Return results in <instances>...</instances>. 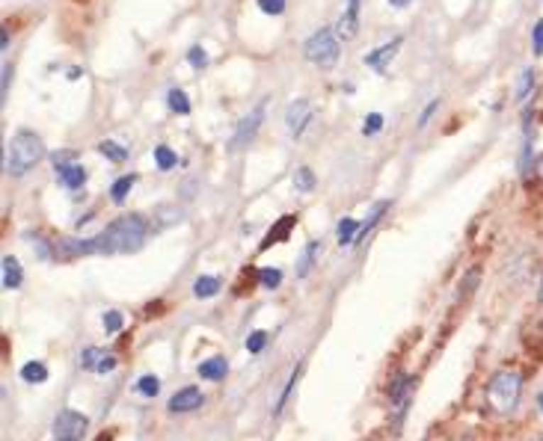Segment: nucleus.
I'll return each instance as SVG.
<instances>
[{
    "mask_svg": "<svg viewBox=\"0 0 543 441\" xmlns=\"http://www.w3.org/2000/svg\"><path fill=\"white\" fill-rule=\"evenodd\" d=\"M104 255H131V252H140L146 246V237H149V223L140 213H128L119 216L116 223H110L104 231Z\"/></svg>",
    "mask_w": 543,
    "mask_h": 441,
    "instance_id": "obj_1",
    "label": "nucleus"
},
{
    "mask_svg": "<svg viewBox=\"0 0 543 441\" xmlns=\"http://www.w3.org/2000/svg\"><path fill=\"white\" fill-rule=\"evenodd\" d=\"M520 397H522V373H517V370H499L487 382V403L493 412L514 415L520 406Z\"/></svg>",
    "mask_w": 543,
    "mask_h": 441,
    "instance_id": "obj_2",
    "label": "nucleus"
},
{
    "mask_svg": "<svg viewBox=\"0 0 543 441\" xmlns=\"http://www.w3.org/2000/svg\"><path fill=\"white\" fill-rule=\"evenodd\" d=\"M45 157V145L36 133L30 130H21L15 133L12 143H9V151H6V172L9 175H24L30 172L33 166Z\"/></svg>",
    "mask_w": 543,
    "mask_h": 441,
    "instance_id": "obj_3",
    "label": "nucleus"
},
{
    "mask_svg": "<svg viewBox=\"0 0 543 441\" xmlns=\"http://www.w3.org/2000/svg\"><path fill=\"white\" fill-rule=\"evenodd\" d=\"M303 54L312 65H318V69H333L336 60H339V39L330 27H321L318 33H312L303 45Z\"/></svg>",
    "mask_w": 543,
    "mask_h": 441,
    "instance_id": "obj_4",
    "label": "nucleus"
},
{
    "mask_svg": "<svg viewBox=\"0 0 543 441\" xmlns=\"http://www.w3.org/2000/svg\"><path fill=\"white\" fill-rule=\"evenodd\" d=\"M89 432V418L77 409H62L51 420V438L54 441H84Z\"/></svg>",
    "mask_w": 543,
    "mask_h": 441,
    "instance_id": "obj_5",
    "label": "nucleus"
},
{
    "mask_svg": "<svg viewBox=\"0 0 543 441\" xmlns=\"http://www.w3.org/2000/svg\"><path fill=\"white\" fill-rule=\"evenodd\" d=\"M413 391H416V376L413 373H398V376L389 382L386 397H389V409H392V418H395L398 427L404 423V415L410 409V403H413Z\"/></svg>",
    "mask_w": 543,
    "mask_h": 441,
    "instance_id": "obj_6",
    "label": "nucleus"
},
{
    "mask_svg": "<svg viewBox=\"0 0 543 441\" xmlns=\"http://www.w3.org/2000/svg\"><path fill=\"white\" fill-rule=\"evenodd\" d=\"M80 367H84L87 373H98V376H107V373H113L119 367V359L113 352L102 350V347H87L84 352H80Z\"/></svg>",
    "mask_w": 543,
    "mask_h": 441,
    "instance_id": "obj_7",
    "label": "nucleus"
},
{
    "mask_svg": "<svg viewBox=\"0 0 543 441\" xmlns=\"http://www.w3.org/2000/svg\"><path fill=\"white\" fill-rule=\"evenodd\" d=\"M202 403H205V394L199 391V388H196V385H185V388H178V391L170 397L167 409H170V415H190L196 409H202Z\"/></svg>",
    "mask_w": 543,
    "mask_h": 441,
    "instance_id": "obj_8",
    "label": "nucleus"
},
{
    "mask_svg": "<svg viewBox=\"0 0 543 441\" xmlns=\"http://www.w3.org/2000/svg\"><path fill=\"white\" fill-rule=\"evenodd\" d=\"M261 118H265V104H258L253 113H246V116L241 118V125H238V130H235L232 143H229V148H232V151H238V148H243L246 143H253L256 130L261 128Z\"/></svg>",
    "mask_w": 543,
    "mask_h": 441,
    "instance_id": "obj_9",
    "label": "nucleus"
},
{
    "mask_svg": "<svg viewBox=\"0 0 543 441\" xmlns=\"http://www.w3.org/2000/svg\"><path fill=\"white\" fill-rule=\"evenodd\" d=\"M312 122V104L306 98H297V101H291V104L285 107V128L288 133H294V137H300L303 128Z\"/></svg>",
    "mask_w": 543,
    "mask_h": 441,
    "instance_id": "obj_10",
    "label": "nucleus"
},
{
    "mask_svg": "<svg viewBox=\"0 0 543 441\" xmlns=\"http://www.w3.org/2000/svg\"><path fill=\"white\" fill-rule=\"evenodd\" d=\"M196 376L205 379V382H223L229 376V362L226 355H208L196 364Z\"/></svg>",
    "mask_w": 543,
    "mask_h": 441,
    "instance_id": "obj_11",
    "label": "nucleus"
},
{
    "mask_svg": "<svg viewBox=\"0 0 543 441\" xmlns=\"http://www.w3.org/2000/svg\"><path fill=\"white\" fill-rule=\"evenodd\" d=\"M21 281H24V269L18 258L4 255V261H0V284H4V291H18Z\"/></svg>",
    "mask_w": 543,
    "mask_h": 441,
    "instance_id": "obj_12",
    "label": "nucleus"
},
{
    "mask_svg": "<svg viewBox=\"0 0 543 441\" xmlns=\"http://www.w3.org/2000/svg\"><path fill=\"white\" fill-rule=\"evenodd\" d=\"M404 45V39L401 36H395L392 42H386V45H380L377 50H371V54L366 57V65H371V69H377V72H383L386 65L392 62V57L398 54V48Z\"/></svg>",
    "mask_w": 543,
    "mask_h": 441,
    "instance_id": "obj_13",
    "label": "nucleus"
},
{
    "mask_svg": "<svg viewBox=\"0 0 543 441\" xmlns=\"http://www.w3.org/2000/svg\"><path fill=\"white\" fill-rule=\"evenodd\" d=\"M356 30H359V0H348V9L341 12V18L336 24V36L353 39Z\"/></svg>",
    "mask_w": 543,
    "mask_h": 441,
    "instance_id": "obj_14",
    "label": "nucleus"
},
{
    "mask_svg": "<svg viewBox=\"0 0 543 441\" xmlns=\"http://www.w3.org/2000/svg\"><path fill=\"white\" fill-rule=\"evenodd\" d=\"M18 376H21L27 385H45L48 379H51V370H48V364H45V362L33 359V362H24V364H21Z\"/></svg>",
    "mask_w": 543,
    "mask_h": 441,
    "instance_id": "obj_15",
    "label": "nucleus"
},
{
    "mask_svg": "<svg viewBox=\"0 0 543 441\" xmlns=\"http://www.w3.org/2000/svg\"><path fill=\"white\" fill-rule=\"evenodd\" d=\"M389 211V201L386 199H380V201H374V205H371V211H368V216L366 219H362V223H359V237H356V243H362V240H366V237L371 234V228L377 225V223H380V219H383V213Z\"/></svg>",
    "mask_w": 543,
    "mask_h": 441,
    "instance_id": "obj_16",
    "label": "nucleus"
},
{
    "mask_svg": "<svg viewBox=\"0 0 543 441\" xmlns=\"http://www.w3.org/2000/svg\"><path fill=\"white\" fill-rule=\"evenodd\" d=\"M223 291V279L220 276H196L193 281V296L196 299H211Z\"/></svg>",
    "mask_w": 543,
    "mask_h": 441,
    "instance_id": "obj_17",
    "label": "nucleus"
},
{
    "mask_svg": "<svg viewBox=\"0 0 543 441\" xmlns=\"http://www.w3.org/2000/svg\"><path fill=\"white\" fill-rule=\"evenodd\" d=\"M294 225H297V216H294V213H291V216H283V219H279V223L270 228L268 240H261V246H258V249L265 252V249H270V246H276V243H283V240H285V234H288Z\"/></svg>",
    "mask_w": 543,
    "mask_h": 441,
    "instance_id": "obj_18",
    "label": "nucleus"
},
{
    "mask_svg": "<svg viewBox=\"0 0 543 441\" xmlns=\"http://www.w3.org/2000/svg\"><path fill=\"white\" fill-rule=\"evenodd\" d=\"M359 237V223L353 216H341L339 225H336V243L339 246H353Z\"/></svg>",
    "mask_w": 543,
    "mask_h": 441,
    "instance_id": "obj_19",
    "label": "nucleus"
},
{
    "mask_svg": "<svg viewBox=\"0 0 543 441\" xmlns=\"http://www.w3.org/2000/svg\"><path fill=\"white\" fill-rule=\"evenodd\" d=\"M57 178H60L62 186H69V190H77V186H84V181H87V169L80 166V163H69V166H62V169H60Z\"/></svg>",
    "mask_w": 543,
    "mask_h": 441,
    "instance_id": "obj_20",
    "label": "nucleus"
},
{
    "mask_svg": "<svg viewBox=\"0 0 543 441\" xmlns=\"http://www.w3.org/2000/svg\"><path fill=\"white\" fill-rule=\"evenodd\" d=\"M318 255H321V243L318 240H309L306 243V249H303V255H300V261H297V279H306L309 273H312V267L318 264Z\"/></svg>",
    "mask_w": 543,
    "mask_h": 441,
    "instance_id": "obj_21",
    "label": "nucleus"
},
{
    "mask_svg": "<svg viewBox=\"0 0 543 441\" xmlns=\"http://www.w3.org/2000/svg\"><path fill=\"white\" fill-rule=\"evenodd\" d=\"M134 391L143 400H155L160 394V379L155 376V373H143V376H137V382H134Z\"/></svg>",
    "mask_w": 543,
    "mask_h": 441,
    "instance_id": "obj_22",
    "label": "nucleus"
},
{
    "mask_svg": "<svg viewBox=\"0 0 543 441\" xmlns=\"http://www.w3.org/2000/svg\"><path fill=\"white\" fill-rule=\"evenodd\" d=\"M291 184H294V190H297V193H312V190H315V184H318V178H315V172H312L309 166H297V169H294V175H291Z\"/></svg>",
    "mask_w": 543,
    "mask_h": 441,
    "instance_id": "obj_23",
    "label": "nucleus"
},
{
    "mask_svg": "<svg viewBox=\"0 0 543 441\" xmlns=\"http://www.w3.org/2000/svg\"><path fill=\"white\" fill-rule=\"evenodd\" d=\"M297 379H300V364L291 370V376H288L285 388H283V391H279V397H276V403H273V418L283 415V409L288 406V400H291V394H294V385H297Z\"/></svg>",
    "mask_w": 543,
    "mask_h": 441,
    "instance_id": "obj_24",
    "label": "nucleus"
},
{
    "mask_svg": "<svg viewBox=\"0 0 543 441\" xmlns=\"http://www.w3.org/2000/svg\"><path fill=\"white\" fill-rule=\"evenodd\" d=\"M181 219H185V213H181V208H175V205H160V208L155 211L158 228H172V225L181 223Z\"/></svg>",
    "mask_w": 543,
    "mask_h": 441,
    "instance_id": "obj_25",
    "label": "nucleus"
},
{
    "mask_svg": "<svg viewBox=\"0 0 543 441\" xmlns=\"http://www.w3.org/2000/svg\"><path fill=\"white\" fill-rule=\"evenodd\" d=\"M268 344H270V332H265V329H256V332H250V335H246V341H243V347H246V352H250V355L265 352V350H268Z\"/></svg>",
    "mask_w": 543,
    "mask_h": 441,
    "instance_id": "obj_26",
    "label": "nucleus"
},
{
    "mask_svg": "<svg viewBox=\"0 0 543 441\" xmlns=\"http://www.w3.org/2000/svg\"><path fill=\"white\" fill-rule=\"evenodd\" d=\"M98 155H104V157L113 160V163H125V160H128V148H125L122 143L104 140V143H98Z\"/></svg>",
    "mask_w": 543,
    "mask_h": 441,
    "instance_id": "obj_27",
    "label": "nucleus"
},
{
    "mask_svg": "<svg viewBox=\"0 0 543 441\" xmlns=\"http://www.w3.org/2000/svg\"><path fill=\"white\" fill-rule=\"evenodd\" d=\"M532 89H534V69H522L517 77V86H514V98L522 104V101L532 95Z\"/></svg>",
    "mask_w": 543,
    "mask_h": 441,
    "instance_id": "obj_28",
    "label": "nucleus"
},
{
    "mask_svg": "<svg viewBox=\"0 0 543 441\" xmlns=\"http://www.w3.org/2000/svg\"><path fill=\"white\" fill-rule=\"evenodd\" d=\"M256 281L265 287V291H276L279 284H283V269H276V267H261L258 273H256Z\"/></svg>",
    "mask_w": 543,
    "mask_h": 441,
    "instance_id": "obj_29",
    "label": "nucleus"
},
{
    "mask_svg": "<svg viewBox=\"0 0 543 441\" xmlns=\"http://www.w3.org/2000/svg\"><path fill=\"white\" fill-rule=\"evenodd\" d=\"M134 175H122V178H116L113 181V186H110V199H113V205H122V201L128 199V193H131V186H134Z\"/></svg>",
    "mask_w": 543,
    "mask_h": 441,
    "instance_id": "obj_30",
    "label": "nucleus"
},
{
    "mask_svg": "<svg viewBox=\"0 0 543 441\" xmlns=\"http://www.w3.org/2000/svg\"><path fill=\"white\" fill-rule=\"evenodd\" d=\"M24 240L30 243V249H36L39 261H51V258H54V243H48L45 237H39V234H24Z\"/></svg>",
    "mask_w": 543,
    "mask_h": 441,
    "instance_id": "obj_31",
    "label": "nucleus"
},
{
    "mask_svg": "<svg viewBox=\"0 0 543 441\" xmlns=\"http://www.w3.org/2000/svg\"><path fill=\"white\" fill-rule=\"evenodd\" d=\"M102 323H104V332L107 335H119L125 329V314L119 308H107L104 317H102Z\"/></svg>",
    "mask_w": 543,
    "mask_h": 441,
    "instance_id": "obj_32",
    "label": "nucleus"
},
{
    "mask_svg": "<svg viewBox=\"0 0 543 441\" xmlns=\"http://www.w3.org/2000/svg\"><path fill=\"white\" fill-rule=\"evenodd\" d=\"M155 163H158L160 172H170V169H175L178 157H175V151H172L170 145H158V148H155Z\"/></svg>",
    "mask_w": 543,
    "mask_h": 441,
    "instance_id": "obj_33",
    "label": "nucleus"
},
{
    "mask_svg": "<svg viewBox=\"0 0 543 441\" xmlns=\"http://www.w3.org/2000/svg\"><path fill=\"white\" fill-rule=\"evenodd\" d=\"M167 104H170V110L178 113V116H187V113H190V101H187V95L181 92V89H170V92H167Z\"/></svg>",
    "mask_w": 543,
    "mask_h": 441,
    "instance_id": "obj_34",
    "label": "nucleus"
},
{
    "mask_svg": "<svg viewBox=\"0 0 543 441\" xmlns=\"http://www.w3.org/2000/svg\"><path fill=\"white\" fill-rule=\"evenodd\" d=\"M478 279H481V269H478V267H472L469 273L464 276V281H460V284H464V291H460V296H469V294L475 291V287H478Z\"/></svg>",
    "mask_w": 543,
    "mask_h": 441,
    "instance_id": "obj_35",
    "label": "nucleus"
},
{
    "mask_svg": "<svg viewBox=\"0 0 543 441\" xmlns=\"http://www.w3.org/2000/svg\"><path fill=\"white\" fill-rule=\"evenodd\" d=\"M380 128H383V116L380 113H368L366 122H362V133H366V137H371V133H377Z\"/></svg>",
    "mask_w": 543,
    "mask_h": 441,
    "instance_id": "obj_36",
    "label": "nucleus"
},
{
    "mask_svg": "<svg viewBox=\"0 0 543 441\" xmlns=\"http://www.w3.org/2000/svg\"><path fill=\"white\" fill-rule=\"evenodd\" d=\"M258 9L268 15H283L285 12V0H258Z\"/></svg>",
    "mask_w": 543,
    "mask_h": 441,
    "instance_id": "obj_37",
    "label": "nucleus"
},
{
    "mask_svg": "<svg viewBox=\"0 0 543 441\" xmlns=\"http://www.w3.org/2000/svg\"><path fill=\"white\" fill-rule=\"evenodd\" d=\"M187 62L193 65V69H205L208 65V54L202 48H190V54H187Z\"/></svg>",
    "mask_w": 543,
    "mask_h": 441,
    "instance_id": "obj_38",
    "label": "nucleus"
},
{
    "mask_svg": "<svg viewBox=\"0 0 543 441\" xmlns=\"http://www.w3.org/2000/svg\"><path fill=\"white\" fill-rule=\"evenodd\" d=\"M532 45H534V54L537 57H543V18L534 24V30H532Z\"/></svg>",
    "mask_w": 543,
    "mask_h": 441,
    "instance_id": "obj_39",
    "label": "nucleus"
},
{
    "mask_svg": "<svg viewBox=\"0 0 543 441\" xmlns=\"http://www.w3.org/2000/svg\"><path fill=\"white\" fill-rule=\"evenodd\" d=\"M437 107H439V98H434L431 104H427V107L422 110V116H419V128H424L427 122H431V118H434V113H437Z\"/></svg>",
    "mask_w": 543,
    "mask_h": 441,
    "instance_id": "obj_40",
    "label": "nucleus"
},
{
    "mask_svg": "<svg viewBox=\"0 0 543 441\" xmlns=\"http://www.w3.org/2000/svg\"><path fill=\"white\" fill-rule=\"evenodd\" d=\"M9 83H12V65H4V95H9Z\"/></svg>",
    "mask_w": 543,
    "mask_h": 441,
    "instance_id": "obj_41",
    "label": "nucleus"
},
{
    "mask_svg": "<svg viewBox=\"0 0 543 441\" xmlns=\"http://www.w3.org/2000/svg\"><path fill=\"white\" fill-rule=\"evenodd\" d=\"M0 45H4V50L9 48V36H6V27H4V30H0Z\"/></svg>",
    "mask_w": 543,
    "mask_h": 441,
    "instance_id": "obj_42",
    "label": "nucleus"
},
{
    "mask_svg": "<svg viewBox=\"0 0 543 441\" xmlns=\"http://www.w3.org/2000/svg\"><path fill=\"white\" fill-rule=\"evenodd\" d=\"M80 74H84V69H77V65H75V69H69V80H77Z\"/></svg>",
    "mask_w": 543,
    "mask_h": 441,
    "instance_id": "obj_43",
    "label": "nucleus"
},
{
    "mask_svg": "<svg viewBox=\"0 0 543 441\" xmlns=\"http://www.w3.org/2000/svg\"><path fill=\"white\" fill-rule=\"evenodd\" d=\"M389 4H392L395 9H401V6H407V4H410V0H389Z\"/></svg>",
    "mask_w": 543,
    "mask_h": 441,
    "instance_id": "obj_44",
    "label": "nucleus"
},
{
    "mask_svg": "<svg viewBox=\"0 0 543 441\" xmlns=\"http://www.w3.org/2000/svg\"><path fill=\"white\" fill-rule=\"evenodd\" d=\"M95 441H113V432H102V435H98Z\"/></svg>",
    "mask_w": 543,
    "mask_h": 441,
    "instance_id": "obj_45",
    "label": "nucleus"
},
{
    "mask_svg": "<svg viewBox=\"0 0 543 441\" xmlns=\"http://www.w3.org/2000/svg\"><path fill=\"white\" fill-rule=\"evenodd\" d=\"M537 175H540V178H543V155H540V157H537Z\"/></svg>",
    "mask_w": 543,
    "mask_h": 441,
    "instance_id": "obj_46",
    "label": "nucleus"
},
{
    "mask_svg": "<svg viewBox=\"0 0 543 441\" xmlns=\"http://www.w3.org/2000/svg\"><path fill=\"white\" fill-rule=\"evenodd\" d=\"M537 409H540V415H543V391L537 394Z\"/></svg>",
    "mask_w": 543,
    "mask_h": 441,
    "instance_id": "obj_47",
    "label": "nucleus"
},
{
    "mask_svg": "<svg viewBox=\"0 0 543 441\" xmlns=\"http://www.w3.org/2000/svg\"><path fill=\"white\" fill-rule=\"evenodd\" d=\"M537 296H540V302H543V279H540V291H537Z\"/></svg>",
    "mask_w": 543,
    "mask_h": 441,
    "instance_id": "obj_48",
    "label": "nucleus"
},
{
    "mask_svg": "<svg viewBox=\"0 0 543 441\" xmlns=\"http://www.w3.org/2000/svg\"><path fill=\"white\" fill-rule=\"evenodd\" d=\"M540 441H543V438H540Z\"/></svg>",
    "mask_w": 543,
    "mask_h": 441,
    "instance_id": "obj_49",
    "label": "nucleus"
}]
</instances>
